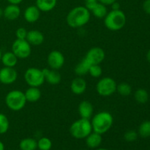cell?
Instances as JSON below:
<instances>
[{
  "mask_svg": "<svg viewBox=\"0 0 150 150\" xmlns=\"http://www.w3.org/2000/svg\"><path fill=\"white\" fill-rule=\"evenodd\" d=\"M90 17L91 13L85 6H77L67 13L66 22L71 28H80L88 23Z\"/></svg>",
  "mask_w": 150,
  "mask_h": 150,
  "instance_id": "obj_1",
  "label": "cell"
},
{
  "mask_svg": "<svg viewBox=\"0 0 150 150\" xmlns=\"http://www.w3.org/2000/svg\"><path fill=\"white\" fill-rule=\"evenodd\" d=\"M90 121L92 131L103 135L111 128L114 123V117L108 111H100L93 116Z\"/></svg>",
  "mask_w": 150,
  "mask_h": 150,
  "instance_id": "obj_2",
  "label": "cell"
},
{
  "mask_svg": "<svg viewBox=\"0 0 150 150\" xmlns=\"http://www.w3.org/2000/svg\"><path fill=\"white\" fill-rule=\"evenodd\" d=\"M127 18L124 12L121 10H111L108 12L104 18V25L108 30L117 32L125 26Z\"/></svg>",
  "mask_w": 150,
  "mask_h": 150,
  "instance_id": "obj_3",
  "label": "cell"
},
{
  "mask_svg": "<svg viewBox=\"0 0 150 150\" xmlns=\"http://www.w3.org/2000/svg\"><path fill=\"white\" fill-rule=\"evenodd\" d=\"M70 135L76 139H85L92 132L90 120L80 118L73 122L69 129Z\"/></svg>",
  "mask_w": 150,
  "mask_h": 150,
  "instance_id": "obj_4",
  "label": "cell"
},
{
  "mask_svg": "<svg viewBox=\"0 0 150 150\" xmlns=\"http://www.w3.org/2000/svg\"><path fill=\"white\" fill-rule=\"evenodd\" d=\"M5 104L7 108L13 111H19L23 109L26 103L24 92L18 89L10 91L6 95Z\"/></svg>",
  "mask_w": 150,
  "mask_h": 150,
  "instance_id": "obj_5",
  "label": "cell"
},
{
  "mask_svg": "<svg viewBox=\"0 0 150 150\" xmlns=\"http://www.w3.org/2000/svg\"><path fill=\"white\" fill-rule=\"evenodd\" d=\"M117 83L111 77H104L100 79L96 84V92L100 96L109 97L117 92Z\"/></svg>",
  "mask_w": 150,
  "mask_h": 150,
  "instance_id": "obj_6",
  "label": "cell"
},
{
  "mask_svg": "<svg viewBox=\"0 0 150 150\" xmlns=\"http://www.w3.org/2000/svg\"><path fill=\"white\" fill-rule=\"evenodd\" d=\"M23 77H24L25 82L29 86L40 87L45 82V77L42 70H40L38 67L28 68L25 71Z\"/></svg>",
  "mask_w": 150,
  "mask_h": 150,
  "instance_id": "obj_7",
  "label": "cell"
},
{
  "mask_svg": "<svg viewBox=\"0 0 150 150\" xmlns=\"http://www.w3.org/2000/svg\"><path fill=\"white\" fill-rule=\"evenodd\" d=\"M12 52L18 59H25L30 56L32 53V45L26 40H15L12 44Z\"/></svg>",
  "mask_w": 150,
  "mask_h": 150,
  "instance_id": "obj_8",
  "label": "cell"
},
{
  "mask_svg": "<svg viewBox=\"0 0 150 150\" xmlns=\"http://www.w3.org/2000/svg\"><path fill=\"white\" fill-rule=\"evenodd\" d=\"M65 59L62 53L57 50L51 51L47 57V62L51 69L59 70L64 66Z\"/></svg>",
  "mask_w": 150,
  "mask_h": 150,
  "instance_id": "obj_9",
  "label": "cell"
},
{
  "mask_svg": "<svg viewBox=\"0 0 150 150\" xmlns=\"http://www.w3.org/2000/svg\"><path fill=\"white\" fill-rule=\"evenodd\" d=\"M105 57V51L100 47H93L86 53L84 58L92 64H100Z\"/></svg>",
  "mask_w": 150,
  "mask_h": 150,
  "instance_id": "obj_10",
  "label": "cell"
},
{
  "mask_svg": "<svg viewBox=\"0 0 150 150\" xmlns=\"http://www.w3.org/2000/svg\"><path fill=\"white\" fill-rule=\"evenodd\" d=\"M18 79V73L14 67H3L0 69V83L10 85L15 83Z\"/></svg>",
  "mask_w": 150,
  "mask_h": 150,
  "instance_id": "obj_11",
  "label": "cell"
},
{
  "mask_svg": "<svg viewBox=\"0 0 150 150\" xmlns=\"http://www.w3.org/2000/svg\"><path fill=\"white\" fill-rule=\"evenodd\" d=\"M78 112L80 116V118L90 120L93 116V105L92 103L88 100L81 101L78 106Z\"/></svg>",
  "mask_w": 150,
  "mask_h": 150,
  "instance_id": "obj_12",
  "label": "cell"
},
{
  "mask_svg": "<svg viewBox=\"0 0 150 150\" xmlns=\"http://www.w3.org/2000/svg\"><path fill=\"white\" fill-rule=\"evenodd\" d=\"M87 89L86 81L82 77L78 76L73 79L70 83V90L74 95H83Z\"/></svg>",
  "mask_w": 150,
  "mask_h": 150,
  "instance_id": "obj_13",
  "label": "cell"
},
{
  "mask_svg": "<svg viewBox=\"0 0 150 150\" xmlns=\"http://www.w3.org/2000/svg\"><path fill=\"white\" fill-rule=\"evenodd\" d=\"M40 10L36 5L29 6L25 9L23 12V18L28 23H34L40 19Z\"/></svg>",
  "mask_w": 150,
  "mask_h": 150,
  "instance_id": "obj_14",
  "label": "cell"
},
{
  "mask_svg": "<svg viewBox=\"0 0 150 150\" xmlns=\"http://www.w3.org/2000/svg\"><path fill=\"white\" fill-rule=\"evenodd\" d=\"M45 81L51 85H57L61 82L62 76L58 70L53 69L44 68L42 69Z\"/></svg>",
  "mask_w": 150,
  "mask_h": 150,
  "instance_id": "obj_15",
  "label": "cell"
},
{
  "mask_svg": "<svg viewBox=\"0 0 150 150\" xmlns=\"http://www.w3.org/2000/svg\"><path fill=\"white\" fill-rule=\"evenodd\" d=\"M26 40L31 45L38 46L44 42L45 37L40 31L34 29V30L28 31Z\"/></svg>",
  "mask_w": 150,
  "mask_h": 150,
  "instance_id": "obj_16",
  "label": "cell"
},
{
  "mask_svg": "<svg viewBox=\"0 0 150 150\" xmlns=\"http://www.w3.org/2000/svg\"><path fill=\"white\" fill-rule=\"evenodd\" d=\"M21 15V9L18 4H10L3 10V16L9 21L16 20Z\"/></svg>",
  "mask_w": 150,
  "mask_h": 150,
  "instance_id": "obj_17",
  "label": "cell"
},
{
  "mask_svg": "<svg viewBox=\"0 0 150 150\" xmlns=\"http://www.w3.org/2000/svg\"><path fill=\"white\" fill-rule=\"evenodd\" d=\"M103 138L102 135L96 133V132L92 131L89 133L86 138L85 139L86 146L90 149H97L100 147V144H102Z\"/></svg>",
  "mask_w": 150,
  "mask_h": 150,
  "instance_id": "obj_18",
  "label": "cell"
},
{
  "mask_svg": "<svg viewBox=\"0 0 150 150\" xmlns=\"http://www.w3.org/2000/svg\"><path fill=\"white\" fill-rule=\"evenodd\" d=\"M24 95L27 102L35 103L40 99L42 93L39 87L29 86L24 92Z\"/></svg>",
  "mask_w": 150,
  "mask_h": 150,
  "instance_id": "obj_19",
  "label": "cell"
},
{
  "mask_svg": "<svg viewBox=\"0 0 150 150\" xmlns=\"http://www.w3.org/2000/svg\"><path fill=\"white\" fill-rule=\"evenodd\" d=\"M18 57L12 51H7L2 54L1 59V62L4 67H16L18 63Z\"/></svg>",
  "mask_w": 150,
  "mask_h": 150,
  "instance_id": "obj_20",
  "label": "cell"
},
{
  "mask_svg": "<svg viewBox=\"0 0 150 150\" xmlns=\"http://www.w3.org/2000/svg\"><path fill=\"white\" fill-rule=\"evenodd\" d=\"M57 4V0H36V6L40 12L51 11L55 8Z\"/></svg>",
  "mask_w": 150,
  "mask_h": 150,
  "instance_id": "obj_21",
  "label": "cell"
},
{
  "mask_svg": "<svg viewBox=\"0 0 150 150\" xmlns=\"http://www.w3.org/2000/svg\"><path fill=\"white\" fill-rule=\"evenodd\" d=\"M20 150H36L38 149V143L35 139L25 138L19 143Z\"/></svg>",
  "mask_w": 150,
  "mask_h": 150,
  "instance_id": "obj_22",
  "label": "cell"
},
{
  "mask_svg": "<svg viewBox=\"0 0 150 150\" xmlns=\"http://www.w3.org/2000/svg\"><path fill=\"white\" fill-rule=\"evenodd\" d=\"M90 66L91 64L88 62L87 60L85 58H83V59L76 66V67H75V73H76L78 76L82 77V76H85L86 73H88Z\"/></svg>",
  "mask_w": 150,
  "mask_h": 150,
  "instance_id": "obj_23",
  "label": "cell"
},
{
  "mask_svg": "<svg viewBox=\"0 0 150 150\" xmlns=\"http://www.w3.org/2000/svg\"><path fill=\"white\" fill-rule=\"evenodd\" d=\"M90 13H92L93 16L97 18L102 19L105 17L108 11H107L106 6L98 1L96 5L94 7V8L91 10Z\"/></svg>",
  "mask_w": 150,
  "mask_h": 150,
  "instance_id": "obj_24",
  "label": "cell"
},
{
  "mask_svg": "<svg viewBox=\"0 0 150 150\" xmlns=\"http://www.w3.org/2000/svg\"><path fill=\"white\" fill-rule=\"evenodd\" d=\"M134 98L137 103L140 104H144L149 100V94L144 89H139L135 92Z\"/></svg>",
  "mask_w": 150,
  "mask_h": 150,
  "instance_id": "obj_25",
  "label": "cell"
},
{
  "mask_svg": "<svg viewBox=\"0 0 150 150\" xmlns=\"http://www.w3.org/2000/svg\"><path fill=\"white\" fill-rule=\"evenodd\" d=\"M138 134L142 138L150 137V121L146 120L140 125L138 130Z\"/></svg>",
  "mask_w": 150,
  "mask_h": 150,
  "instance_id": "obj_26",
  "label": "cell"
},
{
  "mask_svg": "<svg viewBox=\"0 0 150 150\" xmlns=\"http://www.w3.org/2000/svg\"><path fill=\"white\" fill-rule=\"evenodd\" d=\"M122 96H129L132 93V87L129 83L122 82L117 86V92Z\"/></svg>",
  "mask_w": 150,
  "mask_h": 150,
  "instance_id": "obj_27",
  "label": "cell"
},
{
  "mask_svg": "<svg viewBox=\"0 0 150 150\" xmlns=\"http://www.w3.org/2000/svg\"><path fill=\"white\" fill-rule=\"evenodd\" d=\"M38 149L40 150H51L52 148V142L47 137H42L37 141Z\"/></svg>",
  "mask_w": 150,
  "mask_h": 150,
  "instance_id": "obj_28",
  "label": "cell"
},
{
  "mask_svg": "<svg viewBox=\"0 0 150 150\" xmlns=\"http://www.w3.org/2000/svg\"><path fill=\"white\" fill-rule=\"evenodd\" d=\"M10 127V122L5 114L0 113V135L7 133Z\"/></svg>",
  "mask_w": 150,
  "mask_h": 150,
  "instance_id": "obj_29",
  "label": "cell"
},
{
  "mask_svg": "<svg viewBox=\"0 0 150 150\" xmlns=\"http://www.w3.org/2000/svg\"><path fill=\"white\" fill-rule=\"evenodd\" d=\"M88 73L95 79L100 77L103 74V69L100 64H92L89 67Z\"/></svg>",
  "mask_w": 150,
  "mask_h": 150,
  "instance_id": "obj_30",
  "label": "cell"
},
{
  "mask_svg": "<svg viewBox=\"0 0 150 150\" xmlns=\"http://www.w3.org/2000/svg\"><path fill=\"white\" fill-rule=\"evenodd\" d=\"M139 134L133 130H129L124 134V139L127 142H133L137 140Z\"/></svg>",
  "mask_w": 150,
  "mask_h": 150,
  "instance_id": "obj_31",
  "label": "cell"
},
{
  "mask_svg": "<svg viewBox=\"0 0 150 150\" xmlns=\"http://www.w3.org/2000/svg\"><path fill=\"white\" fill-rule=\"evenodd\" d=\"M28 31L23 27H19L16 31V39L18 40H26L27 36Z\"/></svg>",
  "mask_w": 150,
  "mask_h": 150,
  "instance_id": "obj_32",
  "label": "cell"
},
{
  "mask_svg": "<svg viewBox=\"0 0 150 150\" xmlns=\"http://www.w3.org/2000/svg\"><path fill=\"white\" fill-rule=\"evenodd\" d=\"M143 9L145 13L150 15V0H145L144 1Z\"/></svg>",
  "mask_w": 150,
  "mask_h": 150,
  "instance_id": "obj_33",
  "label": "cell"
},
{
  "mask_svg": "<svg viewBox=\"0 0 150 150\" xmlns=\"http://www.w3.org/2000/svg\"><path fill=\"white\" fill-rule=\"evenodd\" d=\"M117 0H98V1L102 4H103L104 5L108 6V5H111L114 2L117 1Z\"/></svg>",
  "mask_w": 150,
  "mask_h": 150,
  "instance_id": "obj_34",
  "label": "cell"
},
{
  "mask_svg": "<svg viewBox=\"0 0 150 150\" xmlns=\"http://www.w3.org/2000/svg\"><path fill=\"white\" fill-rule=\"evenodd\" d=\"M111 6V9H112V10H120V3L117 2V1L113 3Z\"/></svg>",
  "mask_w": 150,
  "mask_h": 150,
  "instance_id": "obj_35",
  "label": "cell"
},
{
  "mask_svg": "<svg viewBox=\"0 0 150 150\" xmlns=\"http://www.w3.org/2000/svg\"><path fill=\"white\" fill-rule=\"evenodd\" d=\"M7 1H8L10 4H18V5L19 4H21V3L23 1V0H7Z\"/></svg>",
  "mask_w": 150,
  "mask_h": 150,
  "instance_id": "obj_36",
  "label": "cell"
},
{
  "mask_svg": "<svg viewBox=\"0 0 150 150\" xmlns=\"http://www.w3.org/2000/svg\"><path fill=\"white\" fill-rule=\"evenodd\" d=\"M146 59L150 63V49L148 51L147 54H146Z\"/></svg>",
  "mask_w": 150,
  "mask_h": 150,
  "instance_id": "obj_37",
  "label": "cell"
},
{
  "mask_svg": "<svg viewBox=\"0 0 150 150\" xmlns=\"http://www.w3.org/2000/svg\"><path fill=\"white\" fill-rule=\"evenodd\" d=\"M0 150H4V144L1 141H0Z\"/></svg>",
  "mask_w": 150,
  "mask_h": 150,
  "instance_id": "obj_38",
  "label": "cell"
},
{
  "mask_svg": "<svg viewBox=\"0 0 150 150\" xmlns=\"http://www.w3.org/2000/svg\"><path fill=\"white\" fill-rule=\"evenodd\" d=\"M2 16H3V9H1V7H0V18H1Z\"/></svg>",
  "mask_w": 150,
  "mask_h": 150,
  "instance_id": "obj_39",
  "label": "cell"
},
{
  "mask_svg": "<svg viewBox=\"0 0 150 150\" xmlns=\"http://www.w3.org/2000/svg\"><path fill=\"white\" fill-rule=\"evenodd\" d=\"M95 150H109L108 149H105V148H97V149H95Z\"/></svg>",
  "mask_w": 150,
  "mask_h": 150,
  "instance_id": "obj_40",
  "label": "cell"
},
{
  "mask_svg": "<svg viewBox=\"0 0 150 150\" xmlns=\"http://www.w3.org/2000/svg\"><path fill=\"white\" fill-rule=\"evenodd\" d=\"M85 2H87V1H98V0H83Z\"/></svg>",
  "mask_w": 150,
  "mask_h": 150,
  "instance_id": "obj_41",
  "label": "cell"
},
{
  "mask_svg": "<svg viewBox=\"0 0 150 150\" xmlns=\"http://www.w3.org/2000/svg\"><path fill=\"white\" fill-rule=\"evenodd\" d=\"M1 56H2V52H1V49H0V62H1Z\"/></svg>",
  "mask_w": 150,
  "mask_h": 150,
  "instance_id": "obj_42",
  "label": "cell"
}]
</instances>
